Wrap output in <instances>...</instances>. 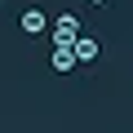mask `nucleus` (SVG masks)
Returning <instances> with one entry per match:
<instances>
[{"label": "nucleus", "mask_w": 133, "mask_h": 133, "mask_svg": "<svg viewBox=\"0 0 133 133\" xmlns=\"http://www.w3.org/2000/svg\"><path fill=\"white\" fill-rule=\"evenodd\" d=\"M89 5H107V0H89Z\"/></svg>", "instance_id": "5"}, {"label": "nucleus", "mask_w": 133, "mask_h": 133, "mask_svg": "<svg viewBox=\"0 0 133 133\" xmlns=\"http://www.w3.org/2000/svg\"><path fill=\"white\" fill-rule=\"evenodd\" d=\"M49 66H53V71L58 76H66V71H76V53H71V44H53V53H49Z\"/></svg>", "instance_id": "3"}, {"label": "nucleus", "mask_w": 133, "mask_h": 133, "mask_svg": "<svg viewBox=\"0 0 133 133\" xmlns=\"http://www.w3.org/2000/svg\"><path fill=\"white\" fill-rule=\"evenodd\" d=\"M49 31H53V44H71V40L80 36V18H76V14H62V18H53Z\"/></svg>", "instance_id": "1"}, {"label": "nucleus", "mask_w": 133, "mask_h": 133, "mask_svg": "<svg viewBox=\"0 0 133 133\" xmlns=\"http://www.w3.org/2000/svg\"><path fill=\"white\" fill-rule=\"evenodd\" d=\"M18 27H22V36H44V31H49V18H44L40 5H31V9H22Z\"/></svg>", "instance_id": "2"}, {"label": "nucleus", "mask_w": 133, "mask_h": 133, "mask_svg": "<svg viewBox=\"0 0 133 133\" xmlns=\"http://www.w3.org/2000/svg\"><path fill=\"white\" fill-rule=\"evenodd\" d=\"M71 53H76V62H93V58L102 53V44H98L93 36H76V40H71Z\"/></svg>", "instance_id": "4"}]
</instances>
